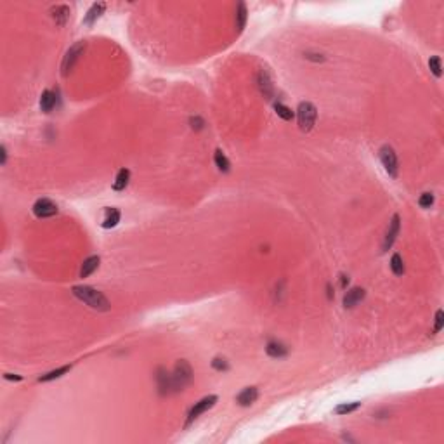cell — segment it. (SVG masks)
I'll list each match as a JSON object with an SVG mask.
<instances>
[{"instance_id":"cell-18","label":"cell","mask_w":444,"mask_h":444,"mask_svg":"<svg viewBox=\"0 0 444 444\" xmlns=\"http://www.w3.org/2000/svg\"><path fill=\"white\" fill-rule=\"evenodd\" d=\"M129 179H130V170L129 168H120L118 174H116L115 183H113V189L115 191H123L127 184H129Z\"/></svg>"},{"instance_id":"cell-19","label":"cell","mask_w":444,"mask_h":444,"mask_svg":"<svg viewBox=\"0 0 444 444\" xmlns=\"http://www.w3.org/2000/svg\"><path fill=\"white\" fill-rule=\"evenodd\" d=\"M266 352L269 354L271 357H276V359H279V357L287 356L288 349L285 347L281 342H269V344L266 345Z\"/></svg>"},{"instance_id":"cell-29","label":"cell","mask_w":444,"mask_h":444,"mask_svg":"<svg viewBox=\"0 0 444 444\" xmlns=\"http://www.w3.org/2000/svg\"><path fill=\"white\" fill-rule=\"evenodd\" d=\"M212 366H214V369H217V371H226V369L229 368L228 361H226V359H220V357H215V359H214Z\"/></svg>"},{"instance_id":"cell-24","label":"cell","mask_w":444,"mask_h":444,"mask_svg":"<svg viewBox=\"0 0 444 444\" xmlns=\"http://www.w3.org/2000/svg\"><path fill=\"white\" fill-rule=\"evenodd\" d=\"M274 111H276V115L279 116V118H283V120H287V122H290V120H293V111H291L288 106H285V104H281V103H276L274 104Z\"/></svg>"},{"instance_id":"cell-25","label":"cell","mask_w":444,"mask_h":444,"mask_svg":"<svg viewBox=\"0 0 444 444\" xmlns=\"http://www.w3.org/2000/svg\"><path fill=\"white\" fill-rule=\"evenodd\" d=\"M359 406H361V403H357V401H354V403H345V404H340V406H337L335 413L337 415H347V413L356 411Z\"/></svg>"},{"instance_id":"cell-31","label":"cell","mask_w":444,"mask_h":444,"mask_svg":"<svg viewBox=\"0 0 444 444\" xmlns=\"http://www.w3.org/2000/svg\"><path fill=\"white\" fill-rule=\"evenodd\" d=\"M4 378H5V380H16V382H19V380H21L19 375H13V373H5Z\"/></svg>"},{"instance_id":"cell-28","label":"cell","mask_w":444,"mask_h":444,"mask_svg":"<svg viewBox=\"0 0 444 444\" xmlns=\"http://www.w3.org/2000/svg\"><path fill=\"white\" fill-rule=\"evenodd\" d=\"M443 324H444V312L437 311L436 312V324H434V333H439L441 330H443Z\"/></svg>"},{"instance_id":"cell-4","label":"cell","mask_w":444,"mask_h":444,"mask_svg":"<svg viewBox=\"0 0 444 444\" xmlns=\"http://www.w3.org/2000/svg\"><path fill=\"white\" fill-rule=\"evenodd\" d=\"M85 50V42H78L73 47H70V50L66 52V56L62 58V64H61V73L64 77H68L71 73V70L75 68V64L78 62L80 56L83 54Z\"/></svg>"},{"instance_id":"cell-12","label":"cell","mask_w":444,"mask_h":444,"mask_svg":"<svg viewBox=\"0 0 444 444\" xmlns=\"http://www.w3.org/2000/svg\"><path fill=\"white\" fill-rule=\"evenodd\" d=\"M156 380H158V389H160V394L162 396L174 392V390H172V378H170V375L167 373V371L160 369V371H158Z\"/></svg>"},{"instance_id":"cell-17","label":"cell","mask_w":444,"mask_h":444,"mask_svg":"<svg viewBox=\"0 0 444 444\" xmlns=\"http://www.w3.org/2000/svg\"><path fill=\"white\" fill-rule=\"evenodd\" d=\"M118 222H120V210L118 208H106V214H104L103 219V228L104 229L115 228Z\"/></svg>"},{"instance_id":"cell-16","label":"cell","mask_w":444,"mask_h":444,"mask_svg":"<svg viewBox=\"0 0 444 444\" xmlns=\"http://www.w3.org/2000/svg\"><path fill=\"white\" fill-rule=\"evenodd\" d=\"M50 14H52V19L59 26H62L68 21V17H70V7L68 5H56V7L50 9Z\"/></svg>"},{"instance_id":"cell-2","label":"cell","mask_w":444,"mask_h":444,"mask_svg":"<svg viewBox=\"0 0 444 444\" xmlns=\"http://www.w3.org/2000/svg\"><path fill=\"white\" fill-rule=\"evenodd\" d=\"M170 378H172V390H174V392L183 390L187 383L191 382V378H193V369H191V366H189V363L181 359V361L174 366V371H172Z\"/></svg>"},{"instance_id":"cell-10","label":"cell","mask_w":444,"mask_h":444,"mask_svg":"<svg viewBox=\"0 0 444 444\" xmlns=\"http://www.w3.org/2000/svg\"><path fill=\"white\" fill-rule=\"evenodd\" d=\"M363 299H365V290H363V288H357V287L351 288L344 297V307L345 309L356 307L357 304L361 302Z\"/></svg>"},{"instance_id":"cell-13","label":"cell","mask_w":444,"mask_h":444,"mask_svg":"<svg viewBox=\"0 0 444 444\" xmlns=\"http://www.w3.org/2000/svg\"><path fill=\"white\" fill-rule=\"evenodd\" d=\"M104 9H106V4H94L92 5V7L87 11V14H85V17H83V25L85 26L94 25V23L97 21V17L104 13Z\"/></svg>"},{"instance_id":"cell-21","label":"cell","mask_w":444,"mask_h":444,"mask_svg":"<svg viewBox=\"0 0 444 444\" xmlns=\"http://www.w3.org/2000/svg\"><path fill=\"white\" fill-rule=\"evenodd\" d=\"M246 25V5L243 2H240L236 7V28L238 31H243Z\"/></svg>"},{"instance_id":"cell-20","label":"cell","mask_w":444,"mask_h":444,"mask_svg":"<svg viewBox=\"0 0 444 444\" xmlns=\"http://www.w3.org/2000/svg\"><path fill=\"white\" fill-rule=\"evenodd\" d=\"M71 369V365H66V366H61V368L58 369H52V371H49V373L42 375L40 378H38V382H50V380H56V378H61L62 375H66L68 371Z\"/></svg>"},{"instance_id":"cell-26","label":"cell","mask_w":444,"mask_h":444,"mask_svg":"<svg viewBox=\"0 0 444 444\" xmlns=\"http://www.w3.org/2000/svg\"><path fill=\"white\" fill-rule=\"evenodd\" d=\"M429 66H430V70H432V73L439 78L441 75H443V66H441V58L439 56H432L430 59H429Z\"/></svg>"},{"instance_id":"cell-3","label":"cell","mask_w":444,"mask_h":444,"mask_svg":"<svg viewBox=\"0 0 444 444\" xmlns=\"http://www.w3.org/2000/svg\"><path fill=\"white\" fill-rule=\"evenodd\" d=\"M316 118H318V109L312 103H300L299 109H297V120H299V127L302 132H309L312 130L316 123Z\"/></svg>"},{"instance_id":"cell-7","label":"cell","mask_w":444,"mask_h":444,"mask_svg":"<svg viewBox=\"0 0 444 444\" xmlns=\"http://www.w3.org/2000/svg\"><path fill=\"white\" fill-rule=\"evenodd\" d=\"M33 214L38 219H49V217H54L58 214V205L49 198H40L35 201Z\"/></svg>"},{"instance_id":"cell-8","label":"cell","mask_w":444,"mask_h":444,"mask_svg":"<svg viewBox=\"0 0 444 444\" xmlns=\"http://www.w3.org/2000/svg\"><path fill=\"white\" fill-rule=\"evenodd\" d=\"M399 228H401V219H399V215H394L390 219L389 229H387L385 238H383V245H382L383 252H387L390 246L394 245L396 238H398V234H399Z\"/></svg>"},{"instance_id":"cell-6","label":"cell","mask_w":444,"mask_h":444,"mask_svg":"<svg viewBox=\"0 0 444 444\" xmlns=\"http://www.w3.org/2000/svg\"><path fill=\"white\" fill-rule=\"evenodd\" d=\"M215 403H217V396H207V398L199 399L198 403H196L195 406H193L191 410H189V413H187L186 427H187V425H191L193 422H195V420L198 418L199 415H203L205 411L210 410V408H212Z\"/></svg>"},{"instance_id":"cell-23","label":"cell","mask_w":444,"mask_h":444,"mask_svg":"<svg viewBox=\"0 0 444 444\" xmlns=\"http://www.w3.org/2000/svg\"><path fill=\"white\" fill-rule=\"evenodd\" d=\"M390 269H392V273H394L396 276H403L404 274V262L399 253H394L392 259H390Z\"/></svg>"},{"instance_id":"cell-15","label":"cell","mask_w":444,"mask_h":444,"mask_svg":"<svg viewBox=\"0 0 444 444\" xmlns=\"http://www.w3.org/2000/svg\"><path fill=\"white\" fill-rule=\"evenodd\" d=\"M56 106V94L52 91H44L40 96V109L44 113H50Z\"/></svg>"},{"instance_id":"cell-11","label":"cell","mask_w":444,"mask_h":444,"mask_svg":"<svg viewBox=\"0 0 444 444\" xmlns=\"http://www.w3.org/2000/svg\"><path fill=\"white\" fill-rule=\"evenodd\" d=\"M99 262H101V259L97 257V255H92V257L85 259L82 264V269H80V278H89V276L99 267Z\"/></svg>"},{"instance_id":"cell-32","label":"cell","mask_w":444,"mask_h":444,"mask_svg":"<svg viewBox=\"0 0 444 444\" xmlns=\"http://www.w3.org/2000/svg\"><path fill=\"white\" fill-rule=\"evenodd\" d=\"M0 150H2V163H5V156H7V154H5V148H4V146H2Z\"/></svg>"},{"instance_id":"cell-9","label":"cell","mask_w":444,"mask_h":444,"mask_svg":"<svg viewBox=\"0 0 444 444\" xmlns=\"http://www.w3.org/2000/svg\"><path fill=\"white\" fill-rule=\"evenodd\" d=\"M257 398H259L257 387H246V389H243L236 396V403L240 406H250V404H253L257 401Z\"/></svg>"},{"instance_id":"cell-14","label":"cell","mask_w":444,"mask_h":444,"mask_svg":"<svg viewBox=\"0 0 444 444\" xmlns=\"http://www.w3.org/2000/svg\"><path fill=\"white\" fill-rule=\"evenodd\" d=\"M257 82H259V89H260L262 94H264L267 99H271V97H273L274 87H273L271 78H269V75H267L266 71H260V73H259V80H257Z\"/></svg>"},{"instance_id":"cell-1","label":"cell","mask_w":444,"mask_h":444,"mask_svg":"<svg viewBox=\"0 0 444 444\" xmlns=\"http://www.w3.org/2000/svg\"><path fill=\"white\" fill-rule=\"evenodd\" d=\"M71 291H73V295H75L80 302H83L85 306L94 309V311L104 312V311H109V309H111V304L108 302V299H106L99 290H96V288L78 285V287L71 288Z\"/></svg>"},{"instance_id":"cell-5","label":"cell","mask_w":444,"mask_h":444,"mask_svg":"<svg viewBox=\"0 0 444 444\" xmlns=\"http://www.w3.org/2000/svg\"><path fill=\"white\" fill-rule=\"evenodd\" d=\"M380 162H382L383 168L387 170V174L390 175V177H398V172H399V162H398V154H396V151L390 148L389 144L382 146L380 148Z\"/></svg>"},{"instance_id":"cell-30","label":"cell","mask_w":444,"mask_h":444,"mask_svg":"<svg viewBox=\"0 0 444 444\" xmlns=\"http://www.w3.org/2000/svg\"><path fill=\"white\" fill-rule=\"evenodd\" d=\"M191 123H193V129H196V130H199V129H203V120L201 118H191Z\"/></svg>"},{"instance_id":"cell-27","label":"cell","mask_w":444,"mask_h":444,"mask_svg":"<svg viewBox=\"0 0 444 444\" xmlns=\"http://www.w3.org/2000/svg\"><path fill=\"white\" fill-rule=\"evenodd\" d=\"M418 205L422 208H430L432 205H434V195H432V193H424V195L420 196Z\"/></svg>"},{"instance_id":"cell-22","label":"cell","mask_w":444,"mask_h":444,"mask_svg":"<svg viewBox=\"0 0 444 444\" xmlns=\"http://www.w3.org/2000/svg\"><path fill=\"white\" fill-rule=\"evenodd\" d=\"M214 162H215L217 168H219L220 172H229V167H231V163H229V160L226 158V154L222 153L220 150H217L215 154H214Z\"/></svg>"}]
</instances>
